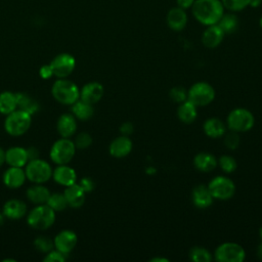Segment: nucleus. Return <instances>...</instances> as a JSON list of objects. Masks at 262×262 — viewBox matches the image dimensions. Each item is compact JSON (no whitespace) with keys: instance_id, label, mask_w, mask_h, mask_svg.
<instances>
[{"instance_id":"1","label":"nucleus","mask_w":262,"mask_h":262,"mask_svg":"<svg viewBox=\"0 0 262 262\" xmlns=\"http://www.w3.org/2000/svg\"><path fill=\"white\" fill-rule=\"evenodd\" d=\"M190 9L195 20L206 27L218 24L225 12L220 0H194Z\"/></svg>"},{"instance_id":"2","label":"nucleus","mask_w":262,"mask_h":262,"mask_svg":"<svg viewBox=\"0 0 262 262\" xmlns=\"http://www.w3.org/2000/svg\"><path fill=\"white\" fill-rule=\"evenodd\" d=\"M53 98L61 104L72 105L80 99V89L78 86L66 78L55 81L51 88Z\"/></svg>"},{"instance_id":"3","label":"nucleus","mask_w":262,"mask_h":262,"mask_svg":"<svg viewBox=\"0 0 262 262\" xmlns=\"http://www.w3.org/2000/svg\"><path fill=\"white\" fill-rule=\"evenodd\" d=\"M55 221V212L46 204L36 205L27 216L29 226L37 230H46L53 225Z\"/></svg>"},{"instance_id":"4","label":"nucleus","mask_w":262,"mask_h":262,"mask_svg":"<svg viewBox=\"0 0 262 262\" xmlns=\"http://www.w3.org/2000/svg\"><path fill=\"white\" fill-rule=\"evenodd\" d=\"M32 115L16 108L6 116L4 121V129L11 136L24 135L31 127Z\"/></svg>"},{"instance_id":"5","label":"nucleus","mask_w":262,"mask_h":262,"mask_svg":"<svg viewBox=\"0 0 262 262\" xmlns=\"http://www.w3.org/2000/svg\"><path fill=\"white\" fill-rule=\"evenodd\" d=\"M76 152V145L70 138H63L56 140L50 148V159L56 165L69 164Z\"/></svg>"},{"instance_id":"6","label":"nucleus","mask_w":262,"mask_h":262,"mask_svg":"<svg viewBox=\"0 0 262 262\" xmlns=\"http://www.w3.org/2000/svg\"><path fill=\"white\" fill-rule=\"evenodd\" d=\"M26 177L33 183L43 184L52 177V169L50 165L41 159L30 160L25 169Z\"/></svg>"},{"instance_id":"7","label":"nucleus","mask_w":262,"mask_h":262,"mask_svg":"<svg viewBox=\"0 0 262 262\" xmlns=\"http://www.w3.org/2000/svg\"><path fill=\"white\" fill-rule=\"evenodd\" d=\"M254 116L246 108H235L227 117V126L231 131L246 132L254 126Z\"/></svg>"},{"instance_id":"8","label":"nucleus","mask_w":262,"mask_h":262,"mask_svg":"<svg viewBox=\"0 0 262 262\" xmlns=\"http://www.w3.org/2000/svg\"><path fill=\"white\" fill-rule=\"evenodd\" d=\"M214 97V88L206 82H198L187 91V100L192 102L195 106L207 105L213 101Z\"/></svg>"},{"instance_id":"9","label":"nucleus","mask_w":262,"mask_h":262,"mask_svg":"<svg viewBox=\"0 0 262 262\" xmlns=\"http://www.w3.org/2000/svg\"><path fill=\"white\" fill-rule=\"evenodd\" d=\"M215 260L218 262H243L246 258L245 250L236 243L221 244L215 251Z\"/></svg>"},{"instance_id":"10","label":"nucleus","mask_w":262,"mask_h":262,"mask_svg":"<svg viewBox=\"0 0 262 262\" xmlns=\"http://www.w3.org/2000/svg\"><path fill=\"white\" fill-rule=\"evenodd\" d=\"M208 188L214 199L225 201L233 196L235 191V185L232 180L224 176H217L213 178Z\"/></svg>"},{"instance_id":"11","label":"nucleus","mask_w":262,"mask_h":262,"mask_svg":"<svg viewBox=\"0 0 262 262\" xmlns=\"http://www.w3.org/2000/svg\"><path fill=\"white\" fill-rule=\"evenodd\" d=\"M53 76L63 79L70 76L76 67V59L70 53H60L56 55L49 63Z\"/></svg>"},{"instance_id":"12","label":"nucleus","mask_w":262,"mask_h":262,"mask_svg":"<svg viewBox=\"0 0 262 262\" xmlns=\"http://www.w3.org/2000/svg\"><path fill=\"white\" fill-rule=\"evenodd\" d=\"M77 242H78L77 234L74 231L69 229L59 231L53 239L54 249L64 254L66 256L69 255L74 250V248L77 245Z\"/></svg>"},{"instance_id":"13","label":"nucleus","mask_w":262,"mask_h":262,"mask_svg":"<svg viewBox=\"0 0 262 262\" xmlns=\"http://www.w3.org/2000/svg\"><path fill=\"white\" fill-rule=\"evenodd\" d=\"M187 20L188 17L185 10L177 5L170 8L166 15L167 26L174 32L182 31L186 27Z\"/></svg>"},{"instance_id":"14","label":"nucleus","mask_w":262,"mask_h":262,"mask_svg":"<svg viewBox=\"0 0 262 262\" xmlns=\"http://www.w3.org/2000/svg\"><path fill=\"white\" fill-rule=\"evenodd\" d=\"M103 95V86L98 82H89L85 84L82 89L80 90V99L94 104L98 102Z\"/></svg>"},{"instance_id":"15","label":"nucleus","mask_w":262,"mask_h":262,"mask_svg":"<svg viewBox=\"0 0 262 262\" xmlns=\"http://www.w3.org/2000/svg\"><path fill=\"white\" fill-rule=\"evenodd\" d=\"M52 177L56 183L62 186H69L77 181V174L76 171L68 166V164L64 165H57V167L52 170Z\"/></svg>"},{"instance_id":"16","label":"nucleus","mask_w":262,"mask_h":262,"mask_svg":"<svg viewBox=\"0 0 262 262\" xmlns=\"http://www.w3.org/2000/svg\"><path fill=\"white\" fill-rule=\"evenodd\" d=\"M224 36V32L217 24L208 26L202 35V43L207 48H216L223 41Z\"/></svg>"},{"instance_id":"17","label":"nucleus","mask_w":262,"mask_h":262,"mask_svg":"<svg viewBox=\"0 0 262 262\" xmlns=\"http://www.w3.org/2000/svg\"><path fill=\"white\" fill-rule=\"evenodd\" d=\"M27 179L25 170L19 167H10L3 174L4 184L11 189L19 188L24 185L25 180Z\"/></svg>"},{"instance_id":"18","label":"nucleus","mask_w":262,"mask_h":262,"mask_svg":"<svg viewBox=\"0 0 262 262\" xmlns=\"http://www.w3.org/2000/svg\"><path fill=\"white\" fill-rule=\"evenodd\" d=\"M2 213L4 214L5 218L11 219V220H18V219H21L27 214V206L20 200L11 199V200H8L3 205Z\"/></svg>"},{"instance_id":"19","label":"nucleus","mask_w":262,"mask_h":262,"mask_svg":"<svg viewBox=\"0 0 262 262\" xmlns=\"http://www.w3.org/2000/svg\"><path fill=\"white\" fill-rule=\"evenodd\" d=\"M29 162L27 148L21 146H12L5 151V163L10 167L23 168Z\"/></svg>"},{"instance_id":"20","label":"nucleus","mask_w":262,"mask_h":262,"mask_svg":"<svg viewBox=\"0 0 262 262\" xmlns=\"http://www.w3.org/2000/svg\"><path fill=\"white\" fill-rule=\"evenodd\" d=\"M85 191L79 183H74L66 187L63 194L71 208H80L85 202Z\"/></svg>"},{"instance_id":"21","label":"nucleus","mask_w":262,"mask_h":262,"mask_svg":"<svg viewBox=\"0 0 262 262\" xmlns=\"http://www.w3.org/2000/svg\"><path fill=\"white\" fill-rule=\"evenodd\" d=\"M58 134L63 138L72 137L77 130V121L73 114H62L56 123Z\"/></svg>"},{"instance_id":"22","label":"nucleus","mask_w":262,"mask_h":262,"mask_svg":"<svg viewBox=\"0 0 262 262\" xmlns=\"http://www.w3.org/2000/svg\"><path fill=\"white\" fill-rule=\"evenodd\" d=\"M132 141L125 135L115 138L110 144V154L115 158H124L130 154Z\"/></svg>"},{"instance_id":"23","label":"nucleus","mask_w":262,"mask_h":262,"mask_svg":"<svg viewBox=\"0 0 262 262\" xmlns=\"http://www.w3.org/2000/svg\"><path fill=\"white\" fill-rule=\"evenodd\" d=\"M213 196L208 188L203 184L195 186L192 190V201L195 207L200 209H206L210 207L213 203Z\"/></svg>"},{"instance_id":"24","label":"nucleus","mask_w":262,"mask_h":262,"mask_svg":"<svg viewBox=\"0 0 262 262\" xmlns=\"http://www.w3.org/2000/svg\"><path fill=\"white\" fill-rule=\"evenodd\" d=\"M50 195V191L48 188L40 183H35V185L30 186L27 189V198L28 200L35 205H43L46 204Z\"/></svg>"},{"instance_id":"25","label":"nucleus","mask_w":262,"mask_h":262,"mask_svg":"<svg viewBox=\"0 0 262 262\" xmlns=\"http://www.w3.org/2000/svg\"><path fill=\"white\" fill-rule=\"evenodd\" d=\"M194 167L201 172H210L217 166L216 158L209 152H200L193 159Z\"/></svg>"},{"instance_id":"26","label":"nucleus","mask_w":262,"mask_h":262,"mask_svg":"<svg viewBox=\"0 0 262 262\" xmlns=\"http://www.w3.org/2000/svg\"><path fill=\"white\" fill-rule=\"evenodd\" d=\"M179 120L184 124H191L196 119V106L189 100H185L180 103L177 110Z\"/></svg>"},{"instance_id":"27","label":"nucleus","mask_w":262,"mask_h":262,"mask_svg":"<svg viewBox=\"0 0 262 262\" xmlns=\"http://www.w3.org/2000/svg\"><path fill=\"white\" fill-rule=\"evenodd\" d=\"M15 96L18 110L25 111L30 115H34L38 112L39 104L31 95L23 92H17L15 93Z\"/></svg>"},{"instance_id":"28","label":"nucleus","mask_w":262,"mask_h":262,"mask_svg":"<svg viewBox=\"0 0 262 262\" xmlns=\"http://www.w3.org/2000/svg\"><path fill=\"white\" fill-rule=\"evenodd\" d=\"M72 114L76 119L81 121H87L92 118L94 114V108L92 104L87 103L83 100H77L75 103L72 104Z\"/></svg>"},{"instance_id":"29","label":"nucleus","mask_w":262,"mask_h":262,"mask_svg":"<svg viewBox=\"0 0 262 262\" xmlns=\"http://www.w3.org/2000/svg\"><path fill=\"white\" fill-rule=\"evenodd\" d=\"M204 131L209 137L218 138L225 134V125L221 120L217 118H211L205 122Z\"/></svg>"},{"instance_id":"30","label":"nucleus","mask_w":262,"mask_h":262,"mask_svg":"<svg viewBox=\"0 0 262 262\" xmlns=\"http://www.w3.org/2000/svg\"><path fill=\"white\" fill-rule=\"evenodd\" d=\"M17 108L15 93L10 91H4L0 93V113L3 115H9Z\"/></svg>"},{"instance_id":"31","label":"nucleus","mask_w":262,"mask_h":262,"mask_svg":"<svg viewBox=\"0 0 262 262\" xmlns=\"http://www.w3.org/2000/svg\"><path fill=\"white\" fill-rule=\"evenodd\" d=\"M221 30L224 32V34H232L234 33L239 26L238 17L233 12H227L222 15L220 20L217 24Z\"/></svg>"},{"instance_id":"32","label":"nucleus","mask_w":262,"mask_h":262,"mask_svg":"<svg viewBox=\"0 0 262 262\" xmlns=\"http://www.w3.org/2000/svg\"><path fill=\"white\" fill-rule=\"evenodd\" d=\"M46 205L49 206L54 212H61V211L66 210L69 207L68 202L64 198V194L63 193H57V192L50 193Z\"/></svg>"},{"instance_id":"33","label":"nucleus","mask_w":262,"mask_h":262,"mask_svg":"<svg viewBox=\"0 0 262 262\" xmlns=\"http://www.w3.org/2000/svg\"><path fill=\"white\" fill-rule=\"evenodd\" d=\"M189 258L194 262H210L212 260L211 253L201 247H193L189 251Z\"/></svg>"},{"instance_id":"34","label":"nucleus","mask_w":262,"mask_h":262,"mask_svg":"<svg viewBox=\"0 0 262 262\" xmlns=\"http://www.w3.org/2000/svg\"><path fill=\"white\" fill-rule=\"evenodd\" d=\"M224 9L229 12H238L248 7V0H220Z\"/></svg>"},{"instance_id":"35","label":"nucleus","mask_w":262,"mask_h":262,"mask_svg":"<svg viewBox=\"0 0 262 262\" xmlns=\"http://www.w3.org/2000/svg\"><path fill=\"white\" fill-rule=\"evenodd\" d=\"M34 245H35V248L38 251H40V252H42L44 254L50 252L54 248L53 241H51L50 238H48L46 236H38L34 241Z\"/></svg>"},{"instance_id":"36","label":"nucleus","mask_w":262,"mask_h":262,"mask_svg":"<svg viewBox=\"0 0 262 262\" xmlns=\"http://www.w3.org/2000/svg\"><path fill=\"white\" fill-rule=\"evenodd\" d=\"M219 166L220 168L226 172V173H231L236 169V161L230 157V156H221L219 159Z\"/></svg>"},{"instance_id":"37","label":"nucleus","mask_w":262,"mask_h":262,"mask_svg":"<svg viewBox=\"0 0 262 262\" xmlns=\"http://www.w3.org/2000/svg\"><path fill=\"white\" fill-rule=\"evenodd\" d=\"M74 143L76 145V148L85 149L92 144V137L86 132H81L76 136Z\"/></svg>"},{"instance_id":"38","label":"nucleus","mask_w":262,"mask_h":262,"mask_svg":"<svg viewBox=\"0 0 262 262\" xmlns=\"http://www.w3.org/2000/svg\"><path fill=\"white\" fill-rule=\"evenodd\" d=\"M169 96L174 102L181 103L187 99V92L183 87H173L169 92Z\"/></svg>"},{"instance_id":"39","label":"nucleus","mask_w":262,"mask_h":262,"mask_svg":"<svg viewBox=\"0 0 262 262\" xmlns=\"http://www.w3.org/2000/svg\"><path fill=\"white\" fill-rule=\"evenodd\" d=\"M224 144L229 149H235L239 145V136L237 132L230 131L229 133H227L224 138Z\"/></svg>"},{"instance_id":"40","label":"nucleus","mask_w":262,"mask_h":262,"mask_svg":"<svg viewBox=\"0 0 262 262\" xmlns=\"http://www.w3.org/2000/svg\"><path fill=\"white\" fill-rule=\"evenodd\" d=\"M67 260V256L62 253H60L57 250H51L50 252L46 253V256L44 257V262H63Z\"/></svg>"},{"instance_id":"41","label":"nucleus","mask_w":262,"mask_h":262,"mask_svg":"<svg viewBox=\"0 0 262 262\" xmlns=\"http://www.w3.org/2000/svg\"><path fill=\"white\" fill-rule=\"evenodd\" d=\"M79 184L81 185V187L84 189L85 192H90V191H92V190L94 189V186H95L93 180H92L91 178H89V177H83V178L80 180Z\"/></svg>"},{"instance_id":"42","label":"nucleus","mask_w":262,"mask_h":262,"mask_svg":"<svg viewBox=\"0 0 262 262\" xmlns=\"http://www.w3.org/2000/svg\"><path fill=\"white\" fill-rule=\"evenodd\" d=\"M39 74H40V77L43 78V79H50L53 76L52 70H51L49 64L42 66L39 70Z\"/></svg>"},{"instance_id":"43","label":"nucleus","mask_w":262,"mask_h":262,"mask_svg":"<svg viewBox=\"0 0 262 262\" xmlns=\"http://www.w3.org/2000/svg\"><path fill=\"white\" fill-rule=\"evenodd\" d=\"M133 129H134V127H133V125H132L130 122H125V123H123V124L121 125V127H120L121 133H122L123 135H125V136L130 135V134L133 132Z\"/></svg>"},{"instance_id":"44","label":"nucleus","mask_w":262,"mask_h":262,"mask_svg":"<svg viewBox=\"0 0 262 262\" xmlns=\"http://www.w3.org/2000/svg\"><path fill=\"white\" fill-rule=\"evenodd\" d=\"M193 3H194V0H176V5L184 10L191 8Z\"/></svg>"},{"instance_id":"45","label":"nucleus","mask_w":262,"mask_h":262,"mask_svg":"<svg viewBox=\"0 0 262 262\" xmlns=\"http://www.w3.org/2000/svg\"><path fill=\"white\" fill-rule=\"evenodd\" d=\"M27 154H28L29 161L39 158V150L35 146H30L29 148H27Z\"/></svg>"},{"instance_id":"46","label":"nucleus","mask_w":262,"mask_h":262,"mask_svg":"<svg viewBox=\"0 0 262 262\" xmlns=\"http://www.w3.org/2000/svg\"><path fill=\"white\" fill-rule=\"evenodd\" d=\"M262 4V0H248V7L257 8Z\"/></svg>"},{"instance_id":"47","label":"nucleus","mask_w":262,"mask_h":262,"mask_svg":"<svg viewBox=\"0 0 262 262\" xmlns=\"http://www.w3.org/2000/svg\"><path fill=\"white\" fill-rule=\"evenodd\" d=\"M5 163V150L0 147V167H2V165Z\"/></svg>"},{"instance_id":"48","label":"nucleus","mask_w":262,"mask_h":262,"mask_svg":"<svg viewBox=\"0 0 262 262\" xmlns=\"http://www.w3.org/2000/svg\"><path fill=\"white\" fill-rule=\"evenodd\" d=\"M257 257L260 259V260H262V243L258 246V248H257Z\"/></svg>"},{"instance_id":"49","label":"nucleus","mask_w":262,"mask_h":262,"mask_svg":"<svg viewBox=\"0 0 262 262\" xmlns=\"http://www.w3.org/2000/svg\"><path fill=\"white\" fill-rule=\"evenodd\" d=\"M4 220H5V216L2 212H0V226L4 223Z\"/></svg>"},{"instance_id":"50","label":"nucleus","mask_w":262,"mask_h":262,"mask_svg":"<svg viewBox=\"0 0 262 262\" xmlns=\"http://www.w3.org/2000/svg\"><path fill=\"white\" fill-rule=\"evenodd\" d=\"M150 261H164V262H168L169 260L168 259H162V258H155V259H151Z\"/></svg>"},{"instance_id":"51","label":"nucleus","mask_w":262,"mask_h":262,"mask_svg":"<svg viewBox=\"0 0 262 262\" xmlns=\"http://www.w3.org/2000/svg\"><path fill=\"white\" fill-rule=\"evenodd\" d=\"M7 261H12V262H15V260H14V259H4V260H3V262H7Z\"/></svg>"},{"instance_id":"52","label":"nucleus","mask_w":262,"mask_h":262,"mask_svg":"<svg viewBox=\"0 0 262 262\" xmlns=\"http://www.w3.org/2000/svg\"><path fill=\"white\" fill-rule=\"evenodd\" d=\"M259 25H260V27H261V29H262V15L260 16V19H259Z\"/></svg>"},{"instance_id":"53","label":"nucleus","mask_w":262,"mask_h":262,"mask_svg":"<svg viewBox=\"0 0 262 262\" xmlns=\"http://www.w3.org/2000/svg\"><path fill=\"white\" fill-rule=\"evenodd\" d=\"M259 234H260V236H261V238H262V226H261V228H260V230H259Z\"/></svg>"}]
</instances>
